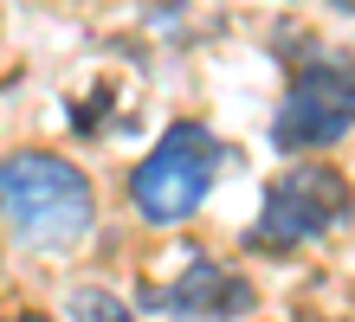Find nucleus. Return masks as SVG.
<instances>
[{
	"instance_id": "423d86ee",
	"label": "nucleus",
	"mask_w": 355,
	"mask_h": 322,
	"mask_svg": "<svg viewBox=\"0 0 355 322\" xmlns=\"http://www.w3.org/2000/svg\"><path fill=\"white\" fill-rule=\"evenodd\" d=\"M65 316H71V322H142L110 284H78V290L65 296Z\"/></svg>"
},
{
	"instance_id": "9d476101",
	"label": "nucleus",
	"mask_w": 355,
	"mask_h": 322,
	"mask_svg": "<svg viewBox=\"0 0 355 322\" xmlns=\"http://www.w3.org/2000/svg\"><path fill=\"white\" fill-rule=\"evenodd\" d=\"M0 271H7V245H0Z\"/></svg>"
},
{
	"instance_id": "f257e3e1",
	"label": "nucleus",
	"mask_w": 355,
	"mask_h": 322,
	"mask_svg": "<svg viewBox=\"0 0 355 322\" xmlns=\"http://www.w3.org/2000/svg\"><path fill=\"white\" fill-rule=\"evenodd\" d=\"M0 226L26 251H71L97 226V187L52 148H13L0 155Z\"/></svg>"
},
{
	"instance_id": "9b49d317",
	"label": "nucleus",
	"mask_w": 355,
	"mask_h": 322,
	"mask_svg": "<svg viewBox=\"0 0 355 322\" xmlns=\"http://www.w3.org/2000/svg\"><path fill=\"white\" fill-rule=\"evenodd\" d=\"M336 7H355V0H336Z\"/></svg>"
},
{
	"instance_id": "0eeeda50",
	"label": "nucleus",
	"mask_w": 355,
	"mask_h": 322,
	"mask_svg": "<svg viewBox=\"0 0 355 322\" xmlns=\"http://www.w3.org/2000/svg\"><path fill=\"white\" fill-rule=\"evenodd\" d=\"M110 97H116V84H97L85 103H71V129H78V136H97V129H103V110H110Z\"/></svg>"
},
{
	"instance_id": "f03ea898",
	"label": "nucleus",
	"mask_w": 355,
	"mask_h": 322,
	"mask_svg": "<svg viewBox=\"0 0 355 322\" xmlns=\"http://www.w3.org/2000/svg\"><path fill=\"white\" fill-rule=\"evenodd\" d=\"M226 161H233V148H226L200 116H175L155 136V148L130 168V206H136V220L142 226H187L207 206V193H214Z\"/></svg>"
},
{
	"instance_id": "6e6552de",
	"label": "nucleus",
	"mask_w": 355,
	"mask_h": 322,
	"mask_svg": "<svg viewBox=\"0 0 355 322\" xmlns=\"http://www.w3.org/2000/svg\"><path fill=\"white\" fill-rule=\"evenodd\" d=\"M0 322H58V316H52V310H39V303H26V310H7Z\"/></svg>"
},
{
	"instance_id": "1a4fd4ad",
	"label": "nucleus",
	"mask_w": 355,
	"mask_h": 322,
	"mask_svg": "<svg viewBox=\"0 0 355 322\" xmlns=\"http://www.w3.org/2000/svg\"><path fill=\"white\" fill-rule=\"evenodd\" d=\"M304 322H349V316H304Z\"/></svg>"
},
{
	"instance_id": "20e7f679",
	"label": "nucleus",
	"mask_w": 355,
	"mask_h": 322,
	"mask_svg": "<svg viewBox=\"0 0 355 322\" xmlns=\"http://www.w3.org/2000/svg\"><path fill=\"white\" fill-rule=\"evenodd\" d=\"M355 129V52H310L291 64V84L271 110V129L265 142L278 148L284 161L297 155H323L336 148L343 136Z\"/></svg>"
},
{
	"instance_id": "39448f33",
	"label": "nucleus",
	"mask_w": 355,
	"mask_h": 322,
	"mask_svg": "<svg viewBox=\"0 0 355 322\" xmlns=\"http://www.w3.org/2000/svg\"><path fill=\"white\" fill-rule=\"evenodd\" d=\"M136 303L168 322H239L259 310V284L226 258H187L175 284H142Z\"/></svg>"
},
{
	"instance_id": "7ed1b4c3",
	"label": "nucleus",
	"mask_w": 355,
	"mask_h": 322,
	"mask_svg": "<svg viewBox=\"0 0 355 322\" xmlns=\"http://www.w3.org/2000/svg\"><path fill=\"white\" fill-rule=\"evenodd\" d=\"M355 226V181L336 161H291L265 181L259 226L245 232V251H304L329 232Z\"/></svg>"
}]
</instances>
